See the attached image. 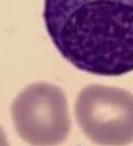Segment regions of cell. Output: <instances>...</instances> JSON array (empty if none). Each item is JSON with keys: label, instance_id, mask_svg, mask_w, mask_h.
<instances>
[{"label": "cell", "instance_id": "obj_3", "mask_svg": "<svg viewBox=\"0 0 133 146\" xmlns=\"http://www.w3.org/2000/svg\"><path fill=\"white\" fill-rule=\"evenodd\" d=\"M16 130L33 146H56L70 134L66 95L56 85L37 82L16 97L11 108Z\"/></svg>", "mask_w": 133, "mask_h": 146}, {"label": "cell", "instance_id": "obj_1", "mask_svg": "<svg viewBox=\"0 0 133 146\" xmlns=\"http://www.w3.org/2000/svg\"><path fill=\"white\" fill-rule=\"evenodd\" d=\"M43 19L56 49L79 70L133 71V0H45Z\"/></svg>", "mask_w": 133, "mask_h": 146}, {"label": "cell", "instance_id": "obj_2", "mask_svg": "<svg viewBox=\"0 0 133 146\" xmlns=\"http://www.w3.org/2000/svg\"><path fill=\"white\" fill-rule=\"evenodd\" d=\"M75 115L90 141L103 146L133 143V93L106 85H88L78 93Z\"/></svg>", "mask_w": 133, "mask_h": 146}]
</instances>
